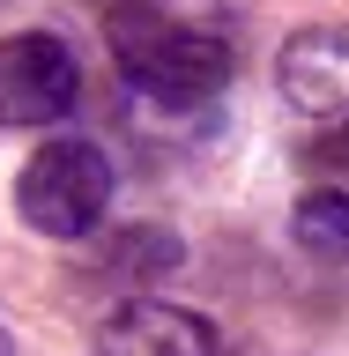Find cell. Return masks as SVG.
Instances as JSON below:
<instances>
[{
  "mask_svg": "<svg viewBox=\"0 0 349 356\" xmlns=\"http://www.w3.org/2000/svg\"><path fill=\"white\" fill-rule=\"evenodd\" d=\"M111 52H119V82L156 111H201L231 89V44L208 30H178L156 8L127 0L111 8Z\"/></svg>",
  "mask_w": 349,
  "mask_h": 356,
  "instance_id": "6da1fadb",
  "label": "cell"
},
{
  "mask_svg": "<svg viewBox=\"0 0 349 356\" xmlns=\"http://www.w3.org/2000/svg\"><path fill=\"white\" fill-rule=\"evenodd\" d=\"M15 208L45 238H82L111 208V156L82 134H52L15 178Z\"/></svg>",
  "mask_w": 349,
  "mask_h": 356,
  "instance_id": "7a4b0ae2",
  "label": "cell"
},
{
  "mask_svg": "<svg viewBox=\"0 0 349 356\" xmlns=\"http://www.w3.org/2000/svg\"><path fill=\"white\" fill-rule=\"evenodd\" d=\"M82 97V67L52 30L0 38V127H52Z\"/></svg>",
  "mask_w": 349,
  "mask_h": 356,
  "instance_id": "3957f363",
  "label": "cell"
},
{
  "mask_svg": "<svg viewBox=\"0 0 349 356\" xmlns=\"http://www.w3.org/2000/svg\"><path fill=\"white\" fill-rule=\"evenodd\" d=\"M275 82L305 119L320 127H349V22H312L283 44Z\"/></svg>",
  "mask_w": 349,
  "mask_h": 356,
  "instance_id": "277c9868",
  "label": "cell"
},
{
  "mask_svg": "<svg viewBox=\"0 0 349 356\" xmlns=\"http://www.w3.org/2000/svg\"><path fill=\"white\" fill-rule=\"evenodd\" d=\"M97 356H223V341H216V327H208L201 312L141 297V305H127V312L104 319Z\"/></svg>",
  "mask_w": 349,
  "mask_h": 356,
  "instance_id": "5b68a950",
  "label": "cell"
},
{
  "mask_svg": "<svg viewBox=\"0 0 349 356\" xmlns=\"http://www.w3.org/2000/svg\"><path fill=\"white\" fill-rule=\"evenodd\" d=\"M290 230H297V245H305L312 260L349 267V193H342V186L305 193V200H297V216H290Z\"/></svg>",
  "mask_w": 349,
  "mask_h": 356,
  "instance_id": "8992f818",
  "label": "cell"
},
{
  "mask_svg": "<svg viewBox=\"0 0 349 356\" xmlns=\"http://www.w3.org/2000/svg\"><path fill=\"white\" fill-rule=\"evenodd\" d=\"M0 356H15V349H8V334H0Z\"/></svg>",
  "mask_w": 349,
  "mask_h": 356,
  "instance_id": "52a82bcc",
  "label": "cell"
}]
</instances>
